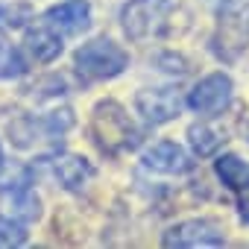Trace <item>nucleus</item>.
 <instances>
[{"label": "nucleus", "instance_id": "4", "mask_svg": "<svg viewBox=\"0 0 249 249\" xmlns=\"http://www.w3.org/2000/svg\"><path fill=\"white\" fill-rule=\"evenodd\" d=\"M164 246H179V249H199V246H223L226 243V229L211 220V217H194V220H182L173 223L164 234H161Z\"/></svg>", "mask_w": 249, "mask_h": 249}, {"label": "nucleus", "instance_id": "10", "mask_svg": "<svg viewBox=\"0 0 249 249\" xmlns=\"http://www.w3.org/2000/svg\"><path fill=\"white\" fill-rule=\"evenodd\" d=\"M53 176L56 182L71 191V194H79L91 179H94V164L85 159V156H76V153H62L53 159Z\"/></svg>", "mask_w": 249, "mask_h": 249}, {"label": "nucleus", "instance_id": "2", "mask_svg": "<svg viewBox=\"0 0 249 249\" xmlns=\"http://www.w3.org/2000/svg\"><path fill=\"white\" fill-rule=\"evenodd\" d=\"M73 68L79 76L91 82H108V79H117L129 68V53L120 44H114L111 38L100 36L73 50Z\"/></svg>", "mask_w": 249, "mask_h": 249}, {"label": "nucleus", "instance_id": "19", "mask_svg": "<svg viewBox=\"0 0 249 249\" xmlns=\"http://www.w3.org/2000/svg\"><path fill=\"white\" fill-rule=\"evenodd\" d=\"M3 167H6V156H3V147H0V173H3Z\"/></svg>", "mask_w": 249, "mask_h": 249}, {"label": "nucleus", "instance_id": "17", "mask_svg": "<svg viewBox=\"0 0 249 249\" xmlns=\"http://www.w3.org/2000/svg\"><path fill=\"white\" fill-rule=\"evenodd\" d=\"M156 68L159 71H167V73H173V76H185L191 68H188V59L185 56H179V53H161V56H156Z\"/></svg>", "mask_w": 249, "mask_h": 249}, {"label": "nucleus", "instance_id": "8", "mask_svg": "<svg viewBox=\"0 0 249 249\" xmlns=\"http://www.w3.org/2000/svg\"><path fill=\"white\" fill-rule=\"evenodd\" d=\"M47 24L56 27L59 33L65 36H79V33H88L91 30V21H94V12H91V3L88 0H65V3H56L44 12Z\"/></svg>", "mask_w": 249, "mask_h": 249}, {"label": "nucleus", "instance_id": "7", "mask_svg": "<svg viewBox=\"0 0 249 249\" xmlns=\"http://www.w3.org/2000/svg\"><path fill=\"white\" fill-rule=\"evenodd\" d=\"M141 164L161 176H182V173L194 170V159L176 141H156L153 147H147L141 153Z\"/></svg>", "mask_w": 249, "mask_h": 249}, {"label": "nucleus", "instance_id": "16", "mask_svg": "<svg viewBox=\"0 0 249 249\" xmlns=\"http://www.w3.org/2000/svg\"><path fill=\"white\" fill-rule=\"evenodd\" d=\"M33 21V9L27 3H0V27L3 30H21Z\"/></svg>", "mask_w": 249, "mask_h": 249}, {"label": "nucleus", "instance_id": "13", "mask_svg": "<svg viewBox=\"0 0 249 249\" xmlns=\"http://www.w3.org/2000/svg\"><path fill=\"white\" fill-rule=\"evenodd\" d=\"M27 71H30V65H27L24 53L15 44H9L6 38H0V79L3 82L21 79V76H27Z\"/></svg>", "mask_w": 249, "mask_h": 249}, {"label": "nucleus", "instance_id": "14", "mask_svg": "<svg viewBox=\"0 0 249 249\" xmlns=\"http://www.w3.org/2000/svg\"><path fill=\"white\" fill-rule=\"evenodd\" d=\"M188 141H191V147H194V153L196 156H214L217 153V147L223 144V138L211 129V126H205V123H194V126L188 129Z\"/></svg>", "mask_w": 249, "mask_h": 249}, {"label": "nucleus", "instance_id": "11", "mask_svg": "<svg viewBox=\"0 0 249 249\" xmlns=\"http://www.w3.org/2000/svg\"><path fill=\"white\" fill-rule=\"evenodd\" d=\"M24 50L38 65H50V62H56L62 56L65 44H62V36L56 33V27L41 24V27H27L24 30Z\"/></svg>", "mask_w": 249, "mask_h": 249}, {"label": "nucleus", "instance_id": "6", "mask_svg": "<svg viewBox=\"0 0 249 249\" xmlns=\"http://www.w3.org/2000/svg\"><path fill=\"white\" fill-rule=\"evenodd\" d=\"M135 111L144 117V123L150 126H161L170 123L182 114V94L173 85H161V88H141L135 94Z\"/></svg>", "mask_w": 249, "mask_h": 249}, {"label": "nucleus", "instance_id": "3", "mask_svg": "<svg viewBox=\"0 0 249 249\" xmlns=\"http://www.w3.org/2000/svg\"><path fill=\"white\" fill-rule=\"evenodd\" d=\"M173 3L170 0H126L120 6V27L132 41L153 38L164 30Z\"/></svg>", "mask_w": 249, "mask_h": 249}, {"label": "nucleus", "instance_id": "5", "mask_svg": "<svg viewBox=\"0 0 249 249\" xmlns=\"http://www.w3.org/2000/svg\"><path fill=\"white\" fill-rule=\"evenodd\" d=\"M234 97V82L229 73L217 71V73H208L202 76L191 91H188V106L196 111V114H220L223 108H229Z\"/></svg>", "mask_w": 249, "mask_h": 249}, {"label": "nucleus", "instance_id": "18", "mask_svg": "<svg viewBox=\"0 0 249 249\" xmlns=\"http://www.w3.org/2000/svg\"><path fill=\"white\" fill-rule=\"evenodd\" d=\"M240 217H243V220L249 223V196H246V199L240 202Z\"/></svg>", "mask_w": 249, "mask_h": 249}, {"label": "nucleus", "instance_id": "12", "mask_svg": "<svg viewBox=\"0 0 249 249\" xmlns=\"http://www.w3.org/2000/svg\"><path fill=\"white\" fill-rule=\"evenodd\" d=\"M214 173L229 191H249V161H243L240 156L234 153L220 156L214 161Z\"/></svg>", "mask_w": 249, "mask_h": 249}, {"label": "nucleus", "instance_id": "15", "mask_svg": "<svg viewBox=\"0 0 249 249\" xmlns=\"http://www.w3.org/2000/svg\"><path fill=\"white\" fill-rule=\"evenodd\" d=\"M27 240H30V231L18 217L0 214V246H24Z\"/></svg>", "mask_w": 249, "mask_h": 249}, {"label": "nucleus", "instance_id": "9", "mask_svg": "<svg viewBox=\"0 0 249 249\" xmlns=\"http://www.w3.org/2000/svg\"><path fill=\"white\" fill-rule=\"evenodd\" d=\"M0 199L9 208L12 217H18L21 223H38L44 208H41V196L30 188V182H6L0 188Z\"/></svg>", "mask_w": 249, "mask_h": 249}, {"label": "nucleus", "instance_id": "1", "mask_svg": "<svg viewBox=\"0 0 249 249\" xmlns=\"http://www.w3.org/2000/svg\"><path fill=\"white\" fill-rule=\"evenodd\" d=\"M91 138L106 156H120L141 144V132L117 100H100L91 108Z\"/></svg>", "mask_w": 249, "mask_h": 249}]
</instances>
